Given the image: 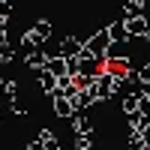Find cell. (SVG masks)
<instances>
[{
	"mask_svg": "<svg viewBox=\"0 0 150 150\" xmlns=\"http://www.w3.org/2000/svg\"><path fill=\"white\" fill-rule=\"evenodd\" d=\"M108 45H111V36H108V30L102 27L99 33H93L90 39H84V54H90V57H102V60H105ZM84 54H81V57H84Z\"/></svg>",
	"mask_w": 150,
	"mask_h": 150,
	"instance_id": "1",
	"label": "cell"
},
{
	"mask_svg": "<svg viewBox=\"0 0 150 150\" xmlns=\"http://www.w3.org/2000/svg\"><path fill=\"white\" fill-rule=\"evenodd\" d=\"M51 99V108H54V114L60 117V120H72V114H75V105H72V99L69 96H63V93H54V96H48Z\"/></svg>",
	"mask_w": 150,
	"mask_h": 150,
	"instance_id": "2",
	"label": "cell"
},
{
	"mask_svg": "<svg viewBox=\"0 0 150 150\" xmlns=\"http://www.w3.org/2000/svg\"><path fill=\"white\" fill-rule=\"evenodd\" d=\"M57 54H63V57H81L84 54V39H78V36H66V39H60Z\"/></svg>",
	"mask_w": 150,
	"mask_h": 150,
	"instance_id": "3",
	"label": "cell"
},
{
	"mask_svg": "<svg viewBox=\"0 0 150 150\" xmlns=\"http://www.w3.org/2000/svg\"><path fill=\"white\" fill-rule=\"evenodd\" d=\"M126 21V30H129V39H138V36H144L150 30V21L147 15H135V18H123Z\"/></svg>",
	"mask_w": 150,
	"mask_h": 150,
	"instance_id": "4",
	"label": "cell"
},
{
	"mask_svg": "<svg viewBox=\"0 0 150 150\" xmlns=\"http://www.w3.org/2000/svg\"><path fill=\"white\" fill-rule=\"evenodd\" d=\"M105 30H108V36H111L114 42H129V30H126V21H123V15H120L117 21H111Z\"/></svg>",
	"mask_w": 150,
	"mask_h": 150,
	"instance_id": "5",
	"label": "cell"
},
{
	"mask_svg": "<svg viewBox=\"0 0 150 150\" xmlns=\"http://www.w3.org/2000/svg\"><path fill=\"white\" fill-rule=\"evenodd\" d=\"M72 129H75V135L93 132V120L87 117V111H75V114H72Z\"/></svg>",
	"mask_w": 150,
	"mask_h": 150,
	"instance_id": "6",
	"label": "cell"
},
{
	"mask_svg": "<svg viewBox=\"0 0 150 150\" xmlns=\"http://www.w3.org/2000/svg\"><path fill=\"white\" fill-rule=\"evenodd\" d=\"M72 105H75V111H87L90 105H96V96H93V90H90V87L78 90V93H75V99H72Z\"/></svg>",
	"mask_w": 150,
	"mask_h": 150,
	"instance_id": "7",
	"label": "cell"
},
{
	"mask_svg": "<svg viewBox=\"0 0 150 150\" xmlns=\"http://www.w3.org/2000/svg\"><path fill=\"white\" fill-rule=\"evenodd\" d=\"M24 63H27L30 69H36V72H39V69H45V63H48V54L42 51V45H39V48H33V51H27Z\"/></svg>",
	"mask_w": 150,
	"mask_h": 150,
	"instance_id": "8",
	"label": "cell"
},
{
	"mask_svg": "<svg viewBox=\"0 0 150 150\" xmlns=\"http://www.w3.org/2000/svg\"><path fill=\"white\" fill-rule=\"evenodd\" d=\"M138 105H141V93H138V90H132V93H126V96H120V111H123V114H132V111H138Z\"/></svg>",
	"mask_w": 150,
	"mask_h": 150,
	"instance_id": "9",
	"label": "cell"
},
{
	"mask_svg": "<svg viewBox=\"0 0 150 150\" xmlns=\"http://www.w3.org/2000/svg\"><path fill=\"white\" fill-rule=\"evenodd\" d=\"M123 57H129V48H126V42H114V39H111L108 51H105V60H123Z\"/></svg>",
	"mask_w": 150,
	"mask_h": 150,
	"instance_id": "10",
	"label": "cell"
},
{
	"mask_svg": "<svg viewBox=\"0 0 150 150\" xmlns=\"http://www.w3.org/2000/svg\"><path fill=\"white\" fill-rule=\"evenodd\" d=\"M39 87L51 96L54 90H57V75L54 72H48V69H39Z\"/></svg>",
	"mask_w": 150,
	"mask_h": 150,
	"instance_id": "11",
	"label": "cell"
},
{
	"mask_svg": "<svg viewBox=\"0 0 150 150\" xmlns=\"http://www.w3.org/2000/svg\"><path fill=\"white\" fill-rule=\"evenodd\" d=\"M135 15H144V0H126L123 3V18H135Z\"/></svg>",
	"mask_w": 150,
	"mask_h": 150,
	"instance_id": "12",
	"label": "cell"
},
{
	"mask_svg": "<svg viewBox=\"0 0 150 150\" xmlns=\"http://www.w3.org/2000/svg\"><path fill=\"white\" fill-rule=\"evenodd\" d=\"M33 33H36V36H39V39L45 42L48 36H51V21H48V18H42V21H36V24H33Z\"/></svg>",
	"mask_w": 150,
	"mask_h": 150,
	"instance_id": "13",
	"label": "cell"
},
{
	"mask_svg": "<svg viewBox=\"0 0 150 150\" xmlns=\"http://www.w3.org/2000/svg\"><path fill=\"white\" fill-rule=\"evenodd\" d=\"M39 138L45 141V150H60V141H57V135H54L51 129H42V132H39Z\"/></svg>",
	"mask_w": 150,
	"mask_h": 150,
	"instance_id": "14",
	"label": "cell"
},
{
	"mask_svg": "<svg viewBox=\"0 0 150 150\" xmlns=\"http://www.w3.org/2000/svg\"><path fill=\"white\" fill-rule=\"evenodd\" d=\"M12 57H15V48H12L9 42L0 45V63H12Z\"/></svg>",
	"mask_w": 150,
	"mask_h": 150,
	"instance_id": "15",
	"label": "cell"
},
{
	"mask_svg": "<svg viewBox=\"0 0 150 150\" xmlns=\"http://www.w3.org/2000/svg\"><path fill=\"white\" fill-rule=\"evenodd\" d=\"M12 15V3L9 0H0V18H9Z\"/></svg>",
	"mask_w": 150,
	"mask_h": 150,
	"instance_id": "16",
	"label": "cell"
},
{
	"mask_svg": "<svg viewBox=\"0 0 150 150\" xmlns=\"http://www.w3.org/2000/svg\"><path fill=\"white\" fill-rule=\"evenodd\" d=\"M24 150H45V141H42V138H36V141H30Z\"/></svg>",
	"mask_w": 150,
	"mask_h": 150,
	"instance_id": "17",
	"label": "cell"
},
{
	"mask_svg": "<svg viewBox=\"0 0 150 150\" xmlns=\"http://www.w3.org/2000/svg\"><path fill=\"white\" fill-rule=\"evenodd\" d=\"M12 111H15V114H27V105H21L18 99H12Z\"/></svg>",
	"mask_w": 150,
	"mask_h": 150,
	"instance_id": "18",
	"label": "cell"
},
{
	"mask_svg": "<svg viewBox=\"0 0 150 150\" xmlns=\"http://www.w3.org/2000/svg\"><path fill=\"white\" fill-rule=\"evenodd\" d=\"M141 138H144V141H147V144H150V123H147V126H144V129H141Z\"/></svg>",
	"mask_w": 150,
	"mask_h": 150,
	"instance_id": "19",
	"label": "cell"
},
{
	"mask_svg": "<svg viewBox=\"0 0 150 150\" xmlns=\"http://www.w3.org/2000/svg\"><path fill=\"white\" fill-rule=\"evenodd\" d=\"M141 78H150V63H144V66H141Z\"/></svg>",
	"mask_w": 150,
	"mask_h": 150,
	"instance_id": "20",
	"label": "cell"
},
{
	"mask_svg": "<svg viewBox=\"0 0 150 150\" xmlns=\"http://www.w3.org/2000/svg\"><path fill=\"white\" fill-rule=\"evenodd\" d=\"M144 39H147V42H150V30H147V33H144Z\"/></svg>",
	"mask_w": 150,
	"mask_h": 150,
	"instance_id": "21",
	"label": "cell"
},
{
	"mask_svg": "<svg viewBox=\"0 0 150 150\" xmlns=\"http://www.w3.org/2000/svg\"><path fill=\"white\" fill-rule=\"evenodd\" d=\"M147 102H150V96H147Z\"/></svg>",
	"mask_w": 150,
	"mask_h": 150,
	"instance_id": "22",
	"label": "cell"
}]
</instances>
